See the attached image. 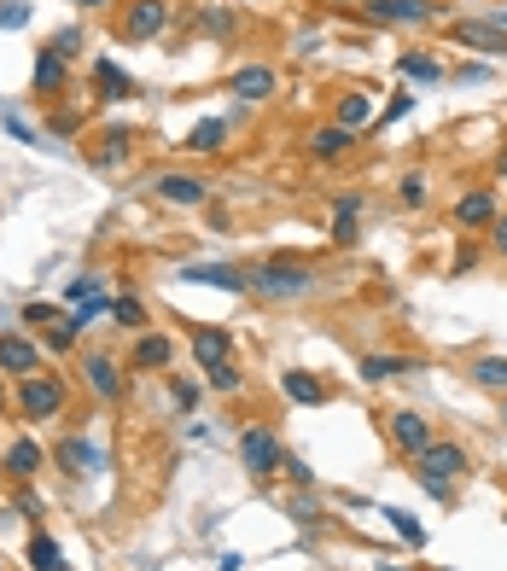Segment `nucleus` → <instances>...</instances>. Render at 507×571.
Here are the masks:
<instances>
[{
  "label": "nucleus",
  "instance_id": "1",
  "mask_svg": "<svg viewBox=\"0 0 507 571\" xmlns=\"http://www.w3.org/2000/svg\"><path fill=\"white\" fill-rule=\"evenodd\" d=\"M414 472H420V484L443 502V496H449V484L467 472V449H461V443H449V437H432V443L414 455Z\"/></svg>",
  "mask_w": 507,
  "mask_h": 571
},
{
  "label": "nucleus",
  "instance_id": "2",
  "mask_svg": "<svg viewBox=\"0 0 507 571\" xmlns=\"http://www.w3.org/2000/svg\"><path fill=\"white\" fill-rule=\"evenodd\" d=\"M18 408H24V420H53L59 408H65V379L59 373H24L18 379Z\"/></svg>",
  "mask_w": 507,
  "mask_h": 571
},
{
  "label": "nucleus",
  "instance_id": "3",
  "mask_svg": "<svg viewBox=\"0 0 507 571\" xmlns=\"http://www.w3.org/2000/svg\"><path fill=\"white\" fill-rule=\"evenodd\" d=\"M239 461H245L251 478H274V472H286V449H280V437H274L269 426H245V437H239Z\"/></svg>",
  "mask_w": 507,
  "mask_h": 571
},
{
  "label": "nucleus",
  "instance_id": "4",
  "mask_svg": "<svg viewBox=\"0 0 507 571\" xmlns=\"http://www.w3.org/2000/svg\"><path fill=\"white\" fill-rule=\"evenodd\" d=\"M245 286H257L263 298L286 303V298H304L309 286H315V274H309V269H292V263H263V269L245 274Z\"/></svg>",
  "mask_w": 507,
  "mask_h": 571
},
{
  "label": "nucleus",
  "instance_id": "5",
  "mask_svg": "<svg viewBox=\"0 0 507 571\" xmlns=\"http://www.w3.org/2000/svg\"><path fill=\"white\" fill-rule=\"evenodd\" d=\"M228 94L245 105H263L280 94V76H274V65H239L234 76H228Z\"/></svg>",
  "mask_w": 507,
  "mask_h": 571
},
{
  "label": "nucleus",
  "instance_id": "6",
  "mask_svg": "<svg viewBox=\"0 0 507 571\" xmlns=\"http://www.w3.org/2000/svg\"><path fill=\"white\" fill-rule=\"evenodd\" d=\"M449 41H461V47H473V53H507V30L490 24V18H455V24H449Z\"/></svg>",
  "mask_w": 507,
  "mask_h": 571
},
{
  "label": "nucleus",
  "instance_id": "7",
  "mask_svg": "<svg viewBox=\"0 0 507 571\" xmlns=\"http://www.w3.org/2000/svg\"><path fill=\"white\" fill-rule=\"evenodd\" d=\"M164 18H169V6H164V0H135V6L123 12L117 35H123V41H152V35L164 30Z\"/></svg>",
  "mask_w": 507,
  "mask_h": 571
},
{
  "label": "nucleus",
  "instance_id": "8",
  "mask_svg": "<svg viewBox=\"0 0 507 571\" xmlns=\"http://www.w3.org/2000/svg\"><path fill=\"white\" fill-rule=\"evenodd\" d=\"M82 379H88V391H94L100 403H117V397H123V368H117L111 356H100V350H88V362H82Z\"/></svg>",
  "mask_w": 507,
  "mask_h": 571
},
{
  "label": "nucleus",
  "instance_id": "9",
  "mask_svg": "<svg viewBox=\"0 0 507 571\" xmlns=\"http://www.w3.org/2000/svg\"><path fill=\"white\" fill-rule=\"evenodd\" d=\"M385 432H391V443H397L403 455H420V449L432 443V426H426V414H414V408H397Z\"/></svg>",
  "mask_w": 507,
  "mask_h": 571
},
{
  "label": "nucleus",
  "instance_id": "10",
  "mask_svg": "<svg viewBox=\"0 0 507 571\" xmlns=\"http://www.w3.org/2000/svg\"><path fill=\"white\" fill-rule=\"evenodd\" d=\"M41 368V350H35V338L24 333H6L0 338V373H12V379H24V373Z\"/></svg>",
  "mask_w": 507,
  "mask_h": 571
},
{
  "label": "nucleus",
  "instance_id": "11",
  "mask_svg": "<svg viewBox=\"0 0 507 571\" xmlns=\"http://www.w3.org/2000/svg\"><path fill=\"white\" fill-rule=\"evenodd\" d=\"M280 391H286V397H292L298 408H321V403H333V391H327V385H321L315 373H304V368H286V373H280Z\"/></svg>",
  "mask_w": 507,
  "mask_h": 571
},
{
  "label": "nucleus",
  "instance_id": "12",
  "mask_svg": "<svg viewBox=\"0 0 507 571\" xmlns=\"http://www.w3.org/2000/svg\"><path fill=\"white\" fill-rule=\"evenodd\" d=\"M53 461H59L70 478H88V472H100V449H94L88 437H65V443L53 449Z\"/></svg>",
  "mask_w": 507,
  "mask_h": 571
},
{
  "label": "nucleus",
  "instance_id": "13",
  "mask_svg": "<svg viewBox=\"0 0 507 571\" xmlns=\"http://www.w3.org/2000/svg\"><path fill=\"white\" fill-rule=\"evenodd\" d=\"M368 18H379V24H426L432 0H368Z\"/></svg>",
  "mask_w": 507,
  "mask_h": 571
},
{
  "label": "nucleus",
  "instance_id": "14",
  "mask_svg": "<svg viewBox=\"0 0 507 571\" xmlns=\"http://www.w3.org/2000/svg\"><path fill=\"white\" fill-rule=\"evenodd\" d=\"M193 356L204 362V373L222 368V362H234V338L222 333V327H199V333H193Z\"/></svg>",
  "mask_w": 507,
  "mask_h": 571
},
{
  "label": "nucleus",
  "instance_id": "15",
  "mask_svg": "<svg viewBox=\"0 0 507 571\" xmlns=\"http://www.w3.org/2000/svg\"><path fill=\"white\" fill-rule=\"evenodd\" d=\"M496 222V193L473 187L467 199H455V228H490Z\"/></svg>",
  "mask_w": 507,
  "mask_h": 571
},
{
  "label": "nucleus",
  "instance_id": "16",
  "mask_svg": "<svg viewBox=\"0 0 507 571\" xmlns=\"http://www.w3.org/2000/svg\"><path fill=\"white\" fill-rule=\"evenodd\" d=\"M70 82V65L65 53H53V47H41V59H35V94H65Z\"/></svg>",
  "mask_w": 507,
  "mask_h": 571
},
{
  "label": "nucleus",
  "instance_id": "17",
  "mask_svg": "<svg viewBox=\"0 0 507 571\" xmlns=\"http://www.w3.org/2000/svg\"><path fill=\"white\" fill-rule=\"evenodd\" d=\"M350 146H356V135H350V129H338V123H327V129H315V135H309V158H321V164H338Z\"/></svg>",
  "mask_w": 507,
  "mask_h": 571
},
{
  "label": "nucleus",
  "instance_id": "18",
  "mask_svg": "<svg viewBox=\"0 0 507 571\" xmlns=\"http://www.w3.org/2000/svg\"><path fill=\"white\" fill-rule=\"evenodd\" d=\"M181 280H193V286H216V292H239V286H245V274L228 269V263H193V269H181Z\"/></svg>",
  "mask_w": 507,
  "mask_h": 571
},
{
  "label": "nucleus",
  "instance_id": "19",
  "mask_svg": "<svg viewBox=\"0 0 507 571\" xmlns=\"http://www.w3.org/2000/svg\"><path fill=\"white\" fill-rule=\"evenodd\" d=\"M35 472H41V443H30V437H18V443L6 449V478H18V484H30Z\"/></svg>",
  "mask_w": 507,
  "mask_h": 571
},
{
  "label": "nucleus",
  "instance_id": "20",
  "mask_svg": "<svg viewBox=\"0 0 507 571\" xmlns=\"http://www.w3.org/2000/svg\"><path fill=\"white\" fill-rule=\"evenodd\" d=\"M158 199L164 204H204L199 175H158Z\"/></svg>",
  "mask_w": 507,
  "mask_h": 571
},
{
  "label": "nucleus",
  "instance_id": "21",
  "mask_svg": "<svg viewBox=\"0 0 507 571\" xmlns=\"http://www.w3.org/2000/svg\"><path fill=\"white\" fill-rule=\"evenodd\" d=\"M129 146H135V129H123V123H117V129H105V135H100V152H94V164H100V169H117L123 158H129Z\"/></svg>",
  "mask_w": 507,
  "mask_h": 571
},
{
  "label": "nucleus",
  "instance_id": "22",
  "mask_svg": "<svg viewBox=\"0 0 507 571\" xmlns=\"http://www.w3.org/2000/svg\"><path fill=\"white\" fill-rule=\"evenodd\" d=\"M94 82H100V100H135V82L111 65V59H94Z\"/></svg>",
  "mask_w": 507,
  "mask_h": 571
},
{
  "label": "nucleus",
  "instance_id": "23",
  "mask_svg": "<svg viewBox=\"0 0 507 571\" xmlns=\"http://www.w3.org/2000/svg\"><path fill=\"white\" fill-rule=\"evenodd\" d=\"M222 140H228V123H222V117H204L199 129H193V135L181 140V146H187V152H222Z\"/></svg>",
  "mask_w": 507,
  "mask_h": 571
},
{
  "label": "nucleus",
  "instance_id": "24",
  "mask_svg": "<svg viewBox=\"0 0 507 571\" xmlns=\"http://www.w3.org/2000/svg\"><path fill=\"white\" fill-rule=\"evenodd\" d=\"M362 123H373V100L368 94H338V129H362Z\"/></svg>",
  "mask_w": 507,
  "mask_h": 571
},
{
  "label": "nucleus",
  "instance_id": "25",
  "mask_svg": "<svg viewBox=\"0 0 507 571\" xmlns=\"http://www.w3.org/2000/svg\"><path fill=\"white\" fill-rule=\"evenodd\" d=\"M397 373H414V356H362V379H368V385L397 379Z\"/></svg>",
  "mask_w": 507,
  "mask_h": 571
},
{
  "label": "nucleus",
  "instance_id": "26",
  "mask_svg": "<svg viewBox=\"0 0 507 571\" xmlns=\"http://www.w3.org/2000/svg\"><path fill=\"white\" fill-rule=\"evenodd\" d=\"M24 560H30V571H70V566H65V554H59V542H53V537H30Z\"/></svg>",
  "mask_w": 507,
  "mask_h": 571
},
{
  "label": "nucleus",
  "instance_id": "27",
  "mask_svg": "<svg viewBox=\"0 0 507 571\" xmlns=\"http://www.w3.org/2000/svg\"><path fill=\"white\" fill-rule=\"evenodd\" d=\"M169 350H175V344H169L164 333H140L135 338V368H164Z\"/></svg>",
  "mask_w": 507,
  "mask_h": 571
},
{
  "label": "nucleus",
  "instance_id": "28",
  "mask_svg": "<svg viewBox=\"0 0 507 571\" xmlns=\"http://www.w3.org/2000/svg\"><path fill=\"white\" fill-rule=\"evenodd\" d=\"M473 385H484V391H507V356H484V362H473Z\"/></svg>",
  "mask_w": 507,
  "mask_h": 571
},
{
  "label": "nucleus",
  "instance_id": "29",
  "mask_svg": "<svg viewBox=\"0 0 507 571\" xmlns=\"http://www.w3.org/2000/svg\"><path fill=\"white\" fill-rule=\"evenodd\" d=\"M76 333H82V321H76V315H59V321L47 327V350H59V356L76 350Z\"/></svg>",
  "mask_w": 507,
  "mask_h": 571
},
{
  "label": "nucleus",
  "instance_id": "30",
  "mask_svg": "<svg viewBox=\"0 0 507 571\" xmlns=\"http://www.w3.org/2000/svg\"><path fill=\"white\" fill-rule=\"evenodd\" d=\"M397 70H403L408 82H438V76H443L438 59H420V53H403V59H397Z\"/></svg>",
  "mask_w": 507,
  "mask_h": 571
},
{
  "label": "nucleus",
  "instance_id": "31",
  "mask_svg": "<svg viewBox=\"0 0 507 571\" xmlns=\"http://www.w3.org/2000/svg\"><path fill=\"white\" fill-rule=\"evenodd\" d=\"M385 519L397 525V537H403V542H414V548L426 542V531H420V519H414V513H403V507H385Z\"/></svg>",
  "mask_w": 507,
  "mask_h": 571
},
{
  "label": "nucleus",
  "instance_id": "32",
  "mask_svg": "<svg viewBox=\"0 0 507 571\" xmlns=\"http://www.w3.org/2000/svg\"><path fill=\"white\" fill-rule=\"evenodd\" d=\"M111 315H117V327H135V333L146 327V303L140 298H117L111 303Z\"/></svg>",
  "mask_w": 507,
  "mask_h": 571
},
{
  "label": "nucleus",
  "instance_id": "33",
  "mask_svg": "<svg viewBox=\"0 0 507 571\" xmlns=\"http://www.w3.org/2000/svg\"><path fill=\"white\" fill-rule=\"evenodd\" d=\"M397 199H403L408 210H420V204H426V175H403V187H397Z\"/></svg>",
  "mask_w": 507,
  "mask_h": 571
},
{
  "label": "nucleus",
  "instance_id": "34",
  "mask_svg": "<svg viewBox=\"0 0 507 571\" xmlns=\"http://www.w3.org/2000/svg\"><path fill=\"white\" fill-rule=\"evenodd\" d=\"M210 391H222V397H234V391H239V368H234V362L210 368Z\"/></svg>",
  "mask_w": 507,
  "mask_h": 571
},
{
  "label": "nucleus",
  "instance_id": "35",
  "mask_svg": "<svg viewBox=\"0 0 507 571\" xmlns=\"http://www.w3.org/2000/svg\"><path fill=\"white\" fill-rule=\"evenodd\" d=\"M24 24H30V6L24 0H6L0 6V30H24Z\"/></svg>",
  "mask_w": 507,
  "mask_h": 571
},
{
  "label": "nucleus",
  "instance_id": "36",
  "mask_svg": "<svg viewBox=\"0 0 507 571\" xmlns=\"http://www.w3.org/2000/svg\"><path fill=\"white\" fill-rule=\"evenodd\" d=\"M24 321H41V327H53V321H59V309H53V303H24Z\"/></svg>",
  "mask_w": 507,
  "mask_h": 571
},
{
  "label": "nucleus",
  "instance_id": "37",
  "mask_svg": "<svg viewBox=\"0 0 507 571\" xmlns=\"http://www.w3.org/2000/svg\"><path fill=\"white\" fill-rule=\"evenodd\" d=\"M333 245H356V216H338L333 222Z\"/></svg>",
  "mask_w": 507,
  "mask_h": 571
},
{
  "label": "nucleus",
  "instance_id": "38",
  "mask_svg": "<svg viewBox=\"0 0 507 571\" xmlns=\"http://www.w3.org/2000/svg\"><path fill=\"white\" fill-rule=\"evenodd\" d=\"M490 251H496V257H507V216H496V222H490Z\"/></svg>",
  "mask_w": 507,
  "mask_h": 571
},
{
  "label": "nucleus",
  "instance_id": "39",
  "mask_svg": "<svg viewBox=\"0 0 507 571\" xmlns=\"http://www.w3.org/2000/svg\"><path fill=\"white\" fill-rule=\"evenodd\" d=\"M408 111V94H391V105H385V111H379V123H397V117H403Z\"/></svg>",
  "mask_w": 507,
  "mask_h": 571
},
{
  "label": "nucleus",
  "instance_id": "40",
  "mask_svg": "<svg viewBox=\"0 0 507 571\" xmlns=\"http://www.w3.org/2000/svg\"><path fill=\"white\" fill-rule=\"evenodd\" d=\"M286 478H292V484H304V490L315 484V472H309L304 461H286Z\"/></svg>",
  "mask_w": 507,
  "mask_h": 571
},
{
  "label": "nucleus",
  "instance_id": "41",
  "mask_svg": "<svg viewBox=\"0 0 507 571\" xmlns=\"http://www.w3.org/2000/svg\"><path fill=\"white\" fill-rule=\"evenodd\" d=\"M292 513H298V525H315V519H321V507L309 502V496H304V502H292Z\"/></svg>",
  "mask_w": 507,
  "mask_h": 571
},
{
  "label": "nucleus",
  "instance_id": "42",
  "mask_svg": "<svg viewBox=\"0 0 507 571\" xmlns=\"http://www.w3.org/2000/svg\"><path fill=\"white\" fill-rule=\"evenodd\" d=\"M6 129L24 140V146H35V135H30V123H24V117H12V111H6Z\"/></svg>",
  "mask_w": 507,
  "mask_h": 571
},
{
  "label": "nucleus",
  "instance_id": "43",
  "mask_svg": "<svg viewBox=\"0 0 507 571\" xmlns=\"http://www.w3.org/2000/svg\"><path fill=\"white\" fill-rule=\"evenodd\" d=\"M76 41H82V35H76V30H65L59 41H53V53H65V59H70V53H76Z\"/></svg>",
  "mask_w": 507,
  "mask_h": 571
},
{
  "label": "nucleus",
  "instance_id": "44",
  "mask_svg": "<svg viewBox=\"0 0 507 571\" xmlns=\"http://www.w3.org/2000/svg\"><path fill=\"white\" fill-rule=\"evenodd\" d=\"M76 6H111V0H76Z\"/></svg>",
  "mask_w": 507,
  "mask_h": 571
},
{
  "label": "nucleus",
  "instance_id": "45",
  "mask_svg": "<svg viewBox=\"0 0 507 571\" xmlns=\"http://www.w3.org/2000/svg\"><path fill=\"white\" fill-rule=\"evenodd\" d=\"M496 169H502V175H507V152H502V158H496Z\"/></svg>",
  "mask_w": 507,
  "mask_h": 571
},
{
  "label": "nucleus",
  "instance_id": "46",
  "mask_svg": "<svg viewBox=\"0 0 507 571\" xmlns=\"http://www.w3.org/2000/svg\"><path fill=\"white\" fill-rule=\"evenodd\" d=\"M0 408H6V385H0Z\"/></svg>",
  "mask_w": 507,
  "mask_h": 571
},
{
  "label": "nucleus",
  "instance_id": "47",
  "mask_svg": "<svg viewBox=\"0 0 507 571\" xmlns=\"http://www.w3.org/2000/svg\"><path fill=\"white\" fill-rule=\"evenodd\" d=\"M438 571H449V566H438Z\"/></svg>",
  "mask_w": 507,
  "mask_h": 571
}]
</instances>
